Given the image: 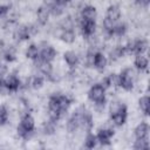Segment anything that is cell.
Returning a JSON list of instances; mask_svg holds the SVG:
<instances>
[{"mask_svg":"<svg viewBox=\"0 0 150 150\" xmlns=\"http://www.w3.org/2000/svg\"><path fill=\"white\" fill-rule=\"evenodd\" d=\"M118 80H120L118 74H109V75H107L105 77L102 79L101 84L105 89H108L110 87H117L118 86Z\"/></svg>","mask_w":150,"mask_h":150,"instance_id":"obj_18","label":"cell"},{"mask_svg":"<svg viewBox=\"0 0 150 150\" xmlns=\"http://www.w3.org/2000/svg\"><path fill=\"white\" fill-rule=\"evenodd\" d=\"M136 4L142 6V7H146L150 4V0H136Z\"/></svg>","mask_w":150,"mask_h":150,"instance_id":"obj_36","label":"cell"},{"mask_svg":"<svg viewBox=\"0 0 150 150\" xmlns=\"http://www.w3.org/2000/svg\"><path fill=\"white\" fill-rule=\"evenodd\" d=\"M43 83H45V77L41 76V75H35L30 80V87L33 89H35V90L42 88L43 87Z\"/></svg>","mask_w":150,"mask_h":150,"instance_id":"obj_27","label":"cell"},{"mask_svg":"<svg viewBox=\"0 0 150 150\" xmlns=\"http://www.w3.org/2000/svg\"><path fill=\"white\" fill-rule=\"evenodd\" d=\"M97 137L91 131H87V135L84 137V148L87 149H94L97 145Z\"/></svg>","mask_w":150,"mask_h":150,"instance_id":"obj_21","label":"cell"},{"mask_svg":"<svg viewBox=\"0 0 150 150\" xmlns=\"http://www.w3.org/2000/svg\"><path fill=\"white\" fill-rule=\"evenodd\" d=\"M4 59L7 61V62H13V61H15V54H14V52H12V50H7L5 54H4Z\"/></svg>","mask_w":150,"mask_h":150,"instance_id":"obj_34","label":"cell"},{"mask_svg":"<svg viewBox=\"0 0 150 150\" xmlns=\"http://www.w3.org/2000/svg\"><path fill=\"white\" fill-rule=\"evenodd\" d=\"M80 19H83V20H95L96 16H97V11L94 6H84L82 9H81V14H80Z\"/></svg>","mask_w":150,"mask_h":150,"instance_id":"obj_14","label":"cell"},{"mask_svg":"<svg viewBox=\"0 0 150 150\" xmlns=\"http://www.w3.org/2000/svg\"><path fill=\"white\" fill-rule=\"evenodd\" d=\"M94 125V120H93V115L91 112L87 109L82 116H81V127L80 128H83L86 131H91V128Z\"/></svg>","mask_w":150,"mask_h":150,"instance_id":"obj_11","label":"cell"},{"mask_svg":"<svg viewBox=\"0 0 150 150\" xmlns=\"http://www.w3.org/2000/svg\"><path fill=\"white\" fill-rule=\"evenodd\" d=\"M124 55H125V52H124V47H123V46H116V47L110 52V54H109L111 61H116V60L121 59V57L124 56Z\"/></svg>","mask_w":150,"mask_h":150,"instance_id":"obj_24","label":"cell"},{"mask_svg":"<svg viewBox=\"0 0 150 150\" xmlns=\"http://www.w3.org/2000/svg\"><path fill=\"white\" fill-rule=\"evenodd\" d=\"M105 88L101 83H95L88 91V98L95 104L97 109H103L105 104Z\"/></svg>","mask_w":150,"mask_h":150,"instance_id":"obj_3","label":"cell"},{"mask_svg":"<svg viewBox=\"0 0 150 150\" xmlns=\"http://www.w3.org/2000/svg\"><path fill=\"white\" fill-rule=\"evenodd\" d=\"M138 105H139V109L145 114V115H149V108H150V98L148 95H144L142 97H139L138 100Z\"/></svg>","mask_w":150,"mask_h":150,"instance_id":"obj_25","label":"cell"},{"mask_svg":"<svg viewBox=\"0 0 150 150\" xmlns=\"http://www.w3.org/2000/svg\"><path fill=\"white\" fill-rule=\"evenodd\" d=\"M39 56L43 60V61H47V62H52L55 56H56V50L54 47L52 46H45L40 49V53H39Z\"/></svg>","mask_w":150,"mask_h":150,"instance_id":"obj_10","label":"cell"},{"mask_svg":"<svg viewBox=\"0 0 150 150\" xmlns=\"http://www.w3.org/2000/svg\"><path fill=\"white\" fill-rule=\"evenodd\" d=\"M49 15H50V12H49V7L42 5L38 8L36 11V18H38V22L40 25H46L48 22V19H49Z\"/></svg>","mask_w":150,"mask_h":150,"instance_id":"obj_12","label":"cell"},{"mask_svg":"<svg viewBox=\"0 0 150 150\" xmlns=\"http://www.w3.org/2000/svg\"><path fill=\"white\" fill-rule=\"evenodd\" d=\"M63 60L66 61V63H67L70 68H75V67L80 63V57H79V55H77L75 52H73V50H67V52H64V54H63Z\"/></svg>","mask_w":150,"mask_h":150,"instance_id":"obj_13","label":"cell"},{"mask_svg":"<svg viewBox=\"0 0 150 150\" xmlns=\"http://www.w3.org/2000/svg\"><path fill=\"white\" fill-rule=\"evenodd\" d=\"M55 130H56V122L49 120L48 122H46L43 124V132L46 135H53L55 132Z\"/></svg>","mask_w":150,"mask_h":150,"instance_id":"obj_30","label":"cell"},{"mask_svg":"<svg viewBox=\"0 0 150 150\" xmlns=\"http://www.w3.org/2000/svg\"><path fill=\"white\" fill-rule=\"evenodd\" d=\"M2 83H4V79H2V76L0 75V87L2 86Z\"/></svg>","mask_w":150,"mask_h":150,"instance_id":"obj_38","label":"cell"},{"mask_svg":"<svg viewBox=\"0 0 150 150\" xmlns=\"http://www.w3.org/2000/svg\"><path fill=\"white\" fill-rule=\"evenodd\" d=\"M134 134L136 138H149V124L146 122H141L135 128Z\"/></svg>","mask_w":150,"mask_h":150,"instance_id":"obj_16","label":"cell"},{"mask_svg":"<svg viewBox=\"0 0 150 150\" xmlns=\"http://www.w3.org/2000/svg\"><path fill=\"white\" fill-rule=\"evenodd\" d=\"M53 4H55V0H43V5L47 7H50Z\"/></svg>","mask_w":150,"mask_h":150,"instance_id":"obj_37","label":"cell"},{"mask_svg":"<svg viewBox=\"0 0 150 150\" xmlns=\"http://www.w3.org/2000/svg\"><path fill=\"white\" fill-rule=\"evenodd\" d=\"M39 53H40V48L35 45V43H32L27 47L26 52H25V55L27 59H30V60H34L39 56Z\"/></svg>","mask_w":150,"mask_h":150,"instance_id":"obj_23","label":"cell"},{"mask_svg":"<svg viewBox=\"0 0 150 150\" xmlns=\"http://www.w3.org/2000/svg\"><path fill=\"white\" fill-rule=\"evenodd\" d=\"M4 84L9 90V93H12V91H16L21 87V81L18 75L9 74L6 76V79H4Z\"/></svg>","mask_w":150,"mask_h":150,"instance_id":"obj_7","label":"cell"},{"mask_svg":"<svg viewBox=\"0 0 150 150\" xmlns=\"http://www.w3.org/2000/svg\"><path fill=\"white\" fill-rule=\"evenodd\" d=\"M107 63H108V59H107V56H105L102 52L96 50V52H95V55H94L93 67L96 68L97 70H103V69L105 68Z\"/></svg>","mask_w":150,"mask_h":150,"instance_id":"obj_9","label":"cell"},{"mask_svg":"<svg viewBox=\"0 0 150 150\" xmlns=\"http://www.w3.org/2000/svg\"><path fill=\"white\" fill-rule=\"evenodd\" d=\"M117 22V21H116ZM115 21H112V20H110V19H108L107 16L103 19V22H102V27H103V29H104V32H105V34L107 35H109V36H112V30H114V26H115V23H116Z\"/></svg>","mask_w":150,"mask_h":150,"instance_id":"obj_26","label":"cell"},{"mask_svg":"<svg viewBox=\"0 0 150 150\" xmlns=\"http://www.w3.org/2000/svg\"><path fill=\"white\" fill-rule=\"evenodd\" d=\"M8 122V110L6 105L0 104V127L5 125Z\"/></svg>","mask_w":150,"mask_h":150,"instance_id":"obj_31","label":"cell"},{"mask_svg":"<svg viewBox=\"0 0 150 150\" xmlns=\"http://www.w3.org/2000/svg\"><path fill=\"white\" fill-rule=\"evenodd\" d=\"M118 87H121L122 89L130 91L134 88L135 84V80H136V73L132 68H124L121 74H118Z\"/></svg>","mask_w":150,"mask_h":150,"instance_id":"obj_4","label":"cell"},{"mask_svg":"<svg viewBox=\"0 0 150 150\" xmlns=\"http://www.w3.org/2000/svg\"><path fill=\"white\" fill-rule=\"evenodd\" d=\"M80 29H81V34L83 35V38L89 39L90 36L94 35L95 30H96V21L95 20H83L80 19Z\"/></svg>","mask_w":150,"mask_h":150,"instance_id":"obj_5","label":"cell"},{"mask_svg":"<svg viewBox=\"0 0 150 150\" xmlns=\"http://www.w3.org/2000/svg\"><path fill=\"white\" fill-rule=\"evenodd\" d=\"M34 130H35V121L33 116L27 112L21 117L20 123L16 127V132L23 139H29L34 135Z\"/></svg>","mask_w":150,"mask_h":150,"instance_id":"obj_2","label":"cell"},{"mask_svg":"<svg viewBox=\"0 0 150 150\" xmlns=\"http://www.w3.org/2000/svg\"><path fill=\"white\" fill-rule=\"evenodd\" d=\"M49 12H50V14L54 15V16H60V15H62L63 12H64V6L59 5V4L55 2V4H53V5L49 7Z\"/></svg>","mask_w":150,"mask_h":150,"instance_id":"obj_29","label":"cell"},{"mask_svg":"<svg viewBox=\"0 0 150 150\" xmlns=\"http://www.w3.org/2000/svg\"><path fill=\"white\" fill-rule=\"evenodd\" d=\"M114 135H115L114 129H111V128H100L97 130V134H96L97 142L101 145H109Z\"/></svg>","mask_w":150,"mask_h":150,"instance_id":"obj_6","label":"cell"},{"mask_svg":"<svg viewBox=\"0 0 150 150\" xmlns=\"http://www.w3.org/2000/svg\"><path fill=\"white\" fill-rule=\"evenodd\" d=\"M35 33H36V28L34 26L23 25V26H20L16 29V36H18L19 40H28Z\"/></svg>","mask_w":150,"mask_h":150,"instance_id":"obj_8","label":"cell"},{"mask_svg":"<svg viewBox=\"0 0 150 150\" xmlns=\"http://www.w3.org/2000/svg\"><path fill=\"white\" fill-rule=\"evenodd\" d=\"M134 54H144L148 50V41L145 39H137L132 41Z\"/></svg>","mask_w":150,"mask_h":150,"instance_id":"obj_15","label":"cell"},{"mask_svg":"<svg viewBox=\"0 0 150 150\" xmlns=\"http://www.w3.org/2000/svg\"><path fill=\"white\" fill-rule=\"evenodd\" d=\"M128 30V26L125 22H120L117 21L114 26V30H112V35L115 36H124L125 33Z\"/></svg>","mask_w":150,"mask_h":150,"instance_id":"obj_22","label":"cell"},{"mask_svg":"<svg viewBox=\"0 0 150 150\" xmlns=\"http://www.w3.org/2000/svg\"><path fill=\"white\" fill-rule=\"evenodd\" d=\"M95 52L94 49H89L86 54V63L88 67H93V61H94V55H95Z\"/></svg>","mask_w":150,"mask_h":150,"instance_id":"obj_33","label":"cell"},{"mask_svg":"<svg viewBox=\"0 0 150 150\" xmlns=\"http://www.w3.org/2000/svg\"><path fill=\"white\" fill-rule=\"evenodd\" d=\"M135 60H134V66L138 70H145L149 66V60L144 54H135Z\"/></svg>","mask_w":150,"mask_h":150,"instance_id":"obj_17","label":"cell"},{"mask_svg":"<svg viewBox=\"0 0 150 150\" xmlns=\"http://www.w3.org/2000/svg\"><path fill=\"white\" fill-rule=\"evenodd\" d=\"M105 16L112 21H118L120 18H121V9L117 5H110L108 8H107V13H105Z\"/></svg>","mask_w":150,"mask_h":150,"instance_id":"obj_19","label":"cell"},{"mask_svg":"<svg viewBox=\"0 0 150 150\" xmlns=\"http://www.w3.org/2000/svg\"><path fill=\"white\" fill-rule=\"evenodd\" d=\"M132 146L136 150H145L149 148V138H136Z\"/></svg>","mask_w":150,"mask_h":150,"instance_id":"obj_28","label":"cell"},{"mask_svg":"<svg viewBox=\"0 0 150 150\" xmlns=\"http://www.w3.org/2000/svg\"><path fill=\"white\" fill-rule=\"evenodd\" d=\"M128 109L121 102H111L110 104V120L116 127H122L127 122Z\"/></svg>","mask_w":150,"mask_h":150,"instance_id":"obj_1","label":"cell"},{"mask_svg":"<svg viewBox=\"0 0 150 150\" xmlns=\"http://www.w3.org/2000/svg\"><path fill=\"white\" fill-rule=\"evenodd\" d=\"M73 27H74V21L70 16H68L61 21V28L62 29H73Z\"/></svg>","mask_w":150,"mask_h":150,"instance_id":"obj_32","label":"cell"},{"mask_svg":"<svg viewBox=\"0 0 150 150\" xmlns=\"http://www.w3.org/2000/svg\"><path fill=\"white\" fill-rule=\"evenodd\" d=\"M60 39L66 43H73L76 39V34L74 29H62L60 34Z\"/></svg>","mask_w":150,"mask_h":150,"instance_id":"obj_20","label":"cell"},{"mask_svg":"<svg viewBox=\"0 0 150 150\" xmlns=\"http://www.w3.org/2000/svg\"><path fill=\"white\" fill-rule=\"evenodd\" d=\"M9 8V5H0V18H4L8 13Z\"/></svg>","mask_w":150,"mask_h":150,"instance_id":"obj_35","label":"cell"}]
</instances>
